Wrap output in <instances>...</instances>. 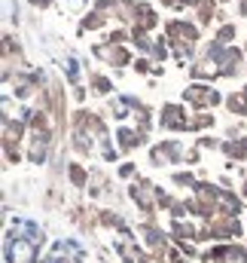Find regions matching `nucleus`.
<instances>
[{
    "mask_svg": "<svg viewBox=\"0 0 247 263\" xmlns=\"http://www.w3.org/2000/svg\"><path fill=\"white\" fill-rule=\"evenodd\" d=\"M6 257L9 263H34V251H31V245L28 242H9V251H6Z\"/></svg>",
    "mask_w": 247,
    "mask_h": 263,
    "instance_id": "nucleus-1",
    "label": "nucleus"
},
{
    "mask_svg": "<svg viewBox=\"0 0 247 263\" xmlns=\"http://www.w3.org/2000/svg\"><path fill=\"white\" fill-rule=\"evenodd\" d=\"M186 98H189V101H195V107H208V104H214V101H217V92H214V89L192 86V89H186Z\"/></svg>",
    "mask_w": 247,
    "mask_h": 263,
    "instance_id": "nucleus-2",
    "label": "nucleus"
}]
</instances>
